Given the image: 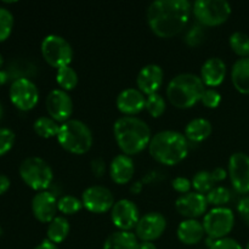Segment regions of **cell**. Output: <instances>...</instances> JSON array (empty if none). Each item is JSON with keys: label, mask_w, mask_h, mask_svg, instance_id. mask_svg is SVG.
<instances>
[{"label": "cell", "mask_w": 249, "mask_h": 249, "mask_svg": "<svg viewBox=\"0 0 249 249\" xmlns=\"http://www.w3.org/2000/svg\"><path fill=\"white\" fill-rule=\"evenodd\" d=\"M192 12V4L187 0H157L148 6L147 23L160 38L178 36L186 27Z\"/></svg>", "instance_id": "1"}, {"label": "cell", "mask_w": 249, "mask_h": 249, "mask_svg": "<svg viewBox=\"0 0 249 249\" xmlns=\"http://www.w3.org/2000/svg\"><path fill=\"white\" fill-rule=\"evenodd\" d=\"M117 145L124 155L134 156L148 147L152 139L150 126L138 117H121L113 125Z\"/></svg>", "instance_id": "2"}, {"label": "cell", "mask_w": 249, "mask_h": 249, "mask_svg": "<svg viewBox=\"0 0 249 249\" xmlns=\"http://www.w3.org/2000/svg\"><path fill=\"white\" fill-rule=\"evenodd\" d=\"M148 152L160 164L175 165L187 157L189 143L184 134L174 130H163L152 136Z\"/></svg>", "instance_id": "3"}, {"label": "cell", "mask_w": 249, "mask_h": 249, "mask_svg": "<svg viewBox=\"0 0 249 249\" xmlns=\"http://www.w3.org/2000/svg\"><path fill=\"white\" fill-rule=\"evenodd\" d=\"M204 90L206 85L201 77L192 73H181L169 82L167 87V97L174 107L186 109L201 101Z\"/></svg>", "instance_id": "4"}, {"label": "cell", "mask_w": 249, "mask_h": 249, "mask_svg": "<svg viewBox=\"0 0 249 249\" xmlns=\"http://www.w3.org/2000/svg\"><path fill=\"white\" fill-rule=\"evenodd\" d=\"M56 138L61 147L73 155L87 153L94 141L89 126L78 119H70L61 124Z\"/></svg>", "instance_id": "5"}, {"label": "cell", "mask_w": 249, "mask_h": 249, "mask_svg": "<svg viewBox=\"0 0 249 249\" xmlns=\"http://www.w3.org/2000/svg\"><path fill=\"white\" fill-rule=\"evenodd\" d=\"M19 177L36 191H46L53 184V173L48 162L40 157H28L19 165Z\"/></svg>", "instance_id": "6"}, {"label": "cell", "mask_w": 249, "mask_h": 249, "mask_svg": "<svg viewBox=\"0 0 249 249\" xmlns=\"http://www.w3.org/2000/svg\"><path fill=\"white\" fill-rule=\"evenodd\" d=\"M197 21L207 27L225 23L231 15V6L225 0H197L192 5Z\"/></svg>", "instance_id": "7"}, {"label": "cell", "mask_w": 249, "mask_h": 249, "mask_svg": "<svg viewBox=\"0 0 249 249\" xmlns=\"http://www.w3.org/2000/svg\"><path fill=\"white\" fill-rule=\"evenodd\" d=\"M41 55L48 65L58 70L72 62L73 49L65 38L50 34L41 41Z\"/></svg>", "instance_id": "8"}, {"label": "cell", "mask_w": 249, "mask_h": 249, "mask_svg": "<svg viewBox=\"0 0 249 249\" xmlns=\"http://www.w3.org/2000/svg\"><path fill=\"white\" fill-rule=\"evenodd\" d=\"M203 228L206 235L213 240L228 237L235 225V214L228 207L213 208L204 215Z\"/></svg>", "instance_id": "9"}, {"label": "cell", "mask_w": 249, "mask_h": 249, "mask_svg": "<svg viewBox=\"0 0 249 249\" xmlns=\"http://www.w3.org/2000/svg\"><path fill=\"white\" fill-rule=\"evenodd\" d=\"M9 94L14 106L21 111H31L39 101L38 88L29 78L15 79Z\"/></svg>", "instance_id": "10"}, {"label": "cell", "mask_w": 249, "mask_h": 249, "mask_svg": "<svg viewBox=\"0 0 249 249\" xmlns=\"http://www.w3.org/2000/svg\"><path fill=\"white\" fill-rule=\"evenodd\" d=\"M229 177L233 189L241 195L249 194V156L236 152L229 160Z\"/></svg>", "instance_id": "11"}, {"label": "cell", "mask_w": 249, "mask_h": 249, "mask_svg": "<svg viewBox=\"0 0 249 249\" xmlns=\"http://www.w3.org/2000/svg\"><path fill=\"white\" fill-rule=\"evenodd\" d=\"M83 207L90 213L104 214L111 211L114 206L113 194L107 187L90 186L83 192L82 196Z\"/></svg>", "instance_id": "12"}, {"label": "cell", "mask_w": 249, "mask_h": 249, "mask_svg": "<svg viewBox=\"0 0 249 249\" xmlns=\"http://www.w3.org/2000/svg\"><path fill=\"white\" fill-rule=\"evenodd\" d=\"M111 220L119 231H130L140 220L139 208L130 199H119L111 209Z\"/></svg>", "instance_id": "13"}, {"label": "cell", "mask_w": 249, "mask_h": 249, "mask_svg": "<svg viewBox=\"0 0 249 249\" xmlns=\"http://www.w3.org/2000/svg\"><path fill=\"white\" fill-rule=\"evenodd\" d=\"M46 111L49 117L57 123L70 121L73 113V101L68 92L62 89L51 90L46 97Z\"/></svg>", "instance_id": "14"}, {"label": "cell", "mask_w": 249, "mask_h": 249, "mask_svg": "<svg viewBox=\"0 0 249 249\" xmlns=\"http://www.w3.org/2000/svg\"><path fill=\"white\" fill-rule=\"evenodd\" d=\"M167 220L157 212H152L141 216L135 228V235L141 242H153L164 233Z\"/></svg>", "instance_id": "15"}, {"label": "cell", "mask_w": 249, "mask_h": 249, "mask_svg": "<svg viewBox=\"0 0 249 249\" xmlns=\"http://www.w3.org/2000/svg\"><path fill=\"white\" fill-rule=\"evenodd\" d=\"M208 208V201L206 195L198 192H189L182 195L175 201V209L180 215L186 219H197L206 214Z\"/></svg>", "instance_id": "16"}, {"label": "cell", "mask_w": 249, "mask_h": 249, "mask_svg": "<svg viewBox=\"0 0 249 249\" xmlns=\"http://www.w3.org/2000/svg\"><path fill=\"white\" fill-rule=\"evenodd\" d=\"M57 201L55 195L49 191L38 192L32 199V212L34 218L44 224H49L56 218Z\"/></svg>", "instance_id": "17"}, {"label": "cell", "mask_w": 249, "mask_h": 249, "mask_svg": "<svg viewBox=\"0 0 249 249\" xmlns=\"http://www.w3.org/2000/svg\"><path fill=\"white\" fill-rule=\"evenodd\" d=\"M164 73L158 65H147L141 68L136 78V85L143 95L157 94L163 84Z\"/></svg>", "instance_id": "18"}, {"label": "cell", "mask_w": 249, "mask_h": 249, "mask_svg": "<svg viewBox=\"0 0 249 249\" xmlns=\"http://www.w3.org/2000/svg\"><path fill=\"white\" fill-rule=\"evenodd\" d=\"M117 108L124 116L134 117L135 114L140 113L146 106V97L139 89H125L117 97Z\"/></svg>", "instance_id": "19"}, {"label": "cell", "mask_w": 249, "mask_h": 249, "mask_svg": "<svg viewBox=\"0 0 249 249\" xmlns=\"http://www.w3.org/2000/svg\"><path fill=\"white\" fill-rule=\"evenodd\" d=\"M201 79L209 88L219 87L226 77V65L221 58L211 57L202 65Z\"/></svg>", "instance_id": "20"}, {"label": "cell", "mask_w": 249, "mask_h": 249, "mask_svg": "<svg viewBox=\"0 0 249 249\" xmlns=\"http://www.w3.org/2000/svg\"><path fill=\"white\" fill-rule=\"evenodd\" d=\"M135 173V165L130 156L118 155L112 160L109 164L111 179L118 185H125L133 179Z\"/></svg>", "instance_id": "21"}, {"label": "cell", "mask_w": 249, "mask_h": 249, "mask_svg": "<svg viewBox=\"0 0 249 249\" xmlns=\"http://www.w3.org/2000/svg\"><path fill=\"white\" fill-rule=\"evenodd\" d=\"M178 238L181 243L186 246L198 245L204 238L206 231H204L203 224L197 219H186L181 221L178 226L177 230Z\"/></svg>", "instance_id": "22"}, {"label": "cell", "mask_w": 249, "mask_h": 249, "mask_svg": "<svg viewBox=\"0 0 249 249\" xmlns=\"http://www.w3.org/2000/svg\"><path fill=\"white\" fill-rule=\"evenodd\" d=\"M231 82L238 92L249 95V57L238 58L231 70Z\"/></svg>", "instance_id": "23"}, {"label": "cell", "mask_w": 249, "mask_h": 249, "mask_svg": "<svg viewBox=\"0 0 249 249\" xmlns=\"http://www.w3.org/2000/svg\"><path fill=\"white\" fill-rule=\"evenodd\" d=\"M212 123L206 118H195L185 128V138L192 142H202L211 136Z\"/></svg>", "instance_id": "24"}, {"label": "cell", "mask_w": 249, "mask_h": 249, "mask_svg": "<svg viewBox=\"0 0 249 249\" xmlns=\"http://www.w3.org/2000/svg\"><path fill=\"white\" fill-rule=\"evenodd\" d=\"M139 240L131 231H116L106 238L102 249H138Z\"/></svg>", "instance_id": "25"}, {"label": "cell", "mask_w": 249, "mask_h": 249, "mask_svg": "<svg viewBox=\"0 0 249 249\" xmlns=\"http://www.w3.org/2000/svg\"><path fill=\"white\" fill-rule=\"evenodd\" d=\"M70 233V223L65 216H56L53 221H50L46 230V236L50 242L55 243L56 246L58 243H62L67 238Z\"/></svg>", "instance_id": "26"}, {"label": "cell", "mask_w": 249, "mask_h": 249, "mask_svg": "<svg viewBox=\"0 0 249 249\" xmlns=\"http://www.w3.org/2000/svg\"><path fill=\"white\" fill-rule=\"evenodd\" d=\"M33 129L40 138L50 139L57 136L60 125L50 117H40L33 124Z\"/></svg>", "instance_id": "27"}, {"label": "cell", "mask_w": 249, "mask_h": 249, "mask_svg": "<svg viewBox=\"0 0 249 249\" xmlns=\"http://www.w3.org/2000/svg\"><path fill=\"white\" fill-rule=\"evenodd\" d=\"M56 82L60 88L65 91L73 90L78 84V74L71 66H65L57 70L56 73Z\"/></svg>", "instance_id": "28"}, {"label": "cell", "mask_w": 249, "mask_h": 249, "mask_svg": "<svg viewBox=\"0 0 249 249\" xmlns=\"http://www.w3.org/2000/svg\"><path fill=\"white\" fill-rule=\"evenodd\" d=\"M191 182L192 187L196 190V192L202 195L209 194L215 187L216 184L212 177V172H207V170H201V172L197 173Z\"/></svg>", "instance_id": "29"}, {"label": "cell", "mask_w": 249, "mask_h": 249, "mask_svg": "<svg viewBox=\"0 0 249 249\" xmlns=\"http://www.w3.org/2000/svg\"><path fill=\"white\" fill-rule=\"evenodd\" d=\"M230 48L236 55L240 56L241 58L249 57V36L242 32H235L231 34L230 39Z\"/></svg>", "instance_id": "30"}, {"label": "cell", "mask_w": 249, "mask_h": 249, "mask_svg": "<svg viewBox=\"0 0 249 249\" xmlns=\"http://www.w3.org/2000/svg\"><path fill=\"white\" fill-rule=\"evenodd\" d=\"M208 204L214 206V208L218 207H225L231 201V191L224 186H215L209 194L206 195Z\"/></svg>", "instance_id": "31"}, {"label": "cell", "mask_w": 249, "mask_h": 249, "mask_svg": "<svg viewBox=\"0 0 249 249\" xmlns=\"http://www.w3.org/2000/svg\"><path fill=\"white\" fill-rule=\"evenodd\" d=\"M57 208L58 212H61L65 215H73L83 208V202L82 199L77 198V197L67 195V196H62L58 199Z\"/></svg>", "instance_id": "32"}, {"label": "cell", "mask_w": 249, "mask_h": 249, "mask_svg": "<svg viewBox=\"0 0 249 249\" xmlns=\"http://www.w3.org/2000/svg\"><path fill=\"white\" fill-rule=\"evenodd\" d=\"M165 100L162 95L153 94L150 96L146 97V111L148 112L150 116H152L153 118H160L163 113L165 112Z\"/></svg>", "instance_id": "33"}, {"label": "cell", "mask_w": 249, "mask_h": 249, "mask_svg": "<svg viewBox=\"0 0 249 249\" xmlns=\"http://www.w3.org/2000/svg\"><path fill=\"white\" fill-rule=\"evenodd\" d=\"M14 28V16L5 7H0V43L11 36Z\"/></svg>", "instance_id": "34"}, {"label": "cell", "mask_w": 249, "mask_h": 249, "mask_svg": "<svg viewBox=\"0 0 249 249\" xmlns=\"http://www.w3.org/2000/svg\"><path fill=\"white\" fill-rule=\"evenodd\" d=\"M15 133L11 129L7 128H0V157L6 155L15 143Z\"/></svg>", "instance_id": "35"}, {"label": "cell", "mask_w": 249, "mask_h": 249, "mask_svg": "<svg viewBox=\"0 0 249 249\" xmlns=\"http://www.w3.org/2000/svg\"><path fill=\"white\" fill-rule=\"evenodd\" d=\"M204 40V31L201 26H192L185 34V41L190 46H197Z\"/></svg>", "instance_id": "36"}, {"label": "cell", "mask_w": 249, "mask_h": 249, "mask_svg": "<svg viewBox=\"0 0 249 249\" xmlns=\"http://www.w3.org/2000/svg\"><path fill=\"white\" fill-rule=\"evenodd\" d=\"M201 102L207 107V108H216L221 102L220 92L216 91L215 89H206L203 95H202Z\"/></svg>", "instance_id": "37"}, {"label": "cell", "mask_w": 249, "mask_h": 249, "mask_svg": "<svg viewBox=\"0 0 249 249\" xmlns=\"http://www.w3.org/2000/svg\"><path fill=\"white\" fill-rule=\"evenodd\" d=\"M209 249H245L236 240L230 237L220 238V240L214 241L213 245Z\"/></svg>", "instance_id": "38"}, {"label": "cell", "mask_w": 249, "mask_h": 249, "mask_svg": "<svg viewBox=\"0 0 249 249\" xmlns=\"http://www.w3.org/2000/svg\"><path fill=\"white\" fill-rule=\"evenodd\" d=\"M172 186H173V189H174L177 192H179V194L186 195V194H189L190 190H191L192 182L190 181L187 178L178 177L172 181Z\"/></svg>", "instance_id": "39"}, {"label": "cell", "mask_w": 249, "mask_h": 249, "mask_svg": "<svg viewBox=\"0 0 249 249\" xmlns=\"http://www.w3.org/2000/svg\"><path fill=\"white\" fill-rule=\"evenodd\" d=\"M237 212L242 220L249 225V196L243 197L237 204Z\"/></svg>", "instance_id": "40"}, {"label": "cell", "mask_w": 249, "mask_h": 249, "mask_svg": "<svg viewBox=\"0 0 249 249\" xmlns=\"http://www.w3.org/2000/svg\"><path fill=\"white\" fill-rule=\"evenodd\" d=\"M91 169H92V173L95 174V177H102L105 173V169H106V167H105V162L101 160V158H96V160H94L91 162Z\"/></svg>", "instance_id": "41"}, {"label": "cell", "mask_w": 249, "mask_h": 249, "mask_svg": "<svg viewBox=\"0 0 249 249\" xmlns=\"http://www.w3.org/2000/svg\"><path fill=\"white\" fill-rule=\"evenodd\" d=\"M228 175H229V173L226 172L224 168H220V167L215 168V169L212 172V177H213L214 181L215 182L223 181V180H225L226 178H228Z\"/></svg>", "instance_id": "42"}, {"label": "cell", "mask_w": 249, "mask_h": 249, "mask_svg": "<svg viewBox=\"0 0 249 249\" xmlns=\"http://www.w3.org/2000/svg\"><path fill=\"white\" fill-rule=\"evenodd\" d=\"M10 185H11V182H10L9 178L6 175L0 174V196L10 189Z\"/></svg>", "instance_id": "43"}, {"label": "cell", "mask_w": 249, "mask_h": 249, "mask_svg": "<svg viewBox=\"0 0 249 249\" xmlns=\"http://www.w3.org/2000/svg\"><path fill=\"white\" fill-rule=\"evenodd\" d=\"M34 249H58V247L55 245V243L50 242L49 240H44L43 242L39 243V245Z\"/></svg>", "instance_id": "44"}, {"label": "cell", "mask_w": 249, "mask_h": 249, "mask_svg": "<svg viewBox=\"0 0 249 249\" xmlns=\"http://www.w3.org/2000/svg\"><path fill=\"white\" fill-rule=\"evenodd\" d=\"M138 249H157L153 242H141L139 243Z\"/></svg>", "instance_id": "45"}, {"label": "cell", "mask_w": 249, "mask_h": 249, "mask_svg": "<svg viewBox=\"0 0 249 249\" xmlns=\"http://www.w3.org/2000/svg\"><path fill=\"white\" fill-rule=\"evenodd\" d=\"M7 80H9V74H7V72L0 70V87H2Z\"/></svg>", "instance_id": "46"}, {"label": "cell", "mask_w": 249, "mask_h": 249, "mask_svg": "<svg viewBox=\"0 0 249 249\" xmlns=\"http://www.w3.org/2000/svg\"><path fill=\"white\" fill-rule=\"evenodd\" d=\"M140 190H141V184H140V182H136V184H134L133 187H131V191L135 192V194L140 192Z\"/></svg>", "instance_id": "47"}, {"label": "cell", "mask_w": 249, "mask_h": 249, "mask_svg": "<svg viewBox=\"0 0 249 249\" xmlns=\"http://www.w3.org/2000/svg\"><path fill=\"white\" fill-rule=\"evenodd\" d=\"M2 65H4V57H2V55L0 53V68L2 67Z\"/></svg>", "instance_id": "48"}, {"label": "cell", "mask_w": 249, "mask_h": 249, "mask_svg": "<svg viewBox=\"0 0 249 249\" xmlns=\"http://www.w3.org/2000/svg\"><path fill=\"white\" fill-rule=\"evenodd\" d=\"M1 117H2V106L0 104V121H1Z\"/></svg>", "instance_id": "49"}, {"label": "cell", "mask_w": 249, "mask_h": 249, "mask_svg": "<svg viewBox=\"0 0 249 249\" xmlns=\"http://www.w3.org/2000/svg\"><path fill=\"white\" fill-rule=\"evenodd\" d=\"M245 249H249V242L247 243V246H246V248Z\"/></svg>", "instance_id": "50"}, {"label": "cell", "mask_w": 249, "mask_h": 249, "mask_svg": "<svg viewBox=\"0 0 249 249\" xmlns=\"http://www.w3.org/2000/svg\"><path fill=\"white\" fill-rule=\"evenodd\" d=\"M1 233H2V229L0 228V236H1Z\"/></svg>", "instance_id": "51"}]
</instances>
